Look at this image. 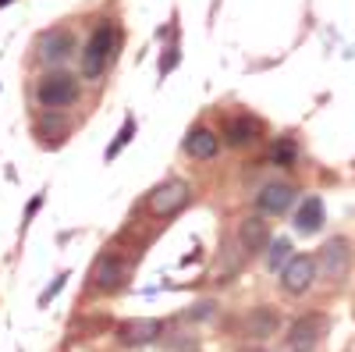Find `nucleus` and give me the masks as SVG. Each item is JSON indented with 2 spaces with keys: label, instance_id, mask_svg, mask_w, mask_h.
<instances>
[{
  "label": "nucleus",
  "instance_id": "nucleus-1",
  "mask_svg": "<svg viewBox=\"0 0 355 352\" xmlns=\"http://www.w3.org/2000/svg\"><path fill=\"white\" fill-rule=\"evenodd\" d=\"M114 53H117V28L107 22L100 25L93 36H89L85 50H82V75L85 78H100L107 72V65L114 61Z\"/></svg>",
  "mask_w": 355,
  "mask_h": 352
},
{
  "label": "nucleus",
  "instance_id": "nucleus-2",
  "mask_svg": "<svg viewBox=\"0 0 355 352\" xmlns=\"http://www.w3.org/2000/svg\"><path fill=\"white\" fill-rule=\"evenodd\" d=\"M36 97H40V103H43L46 110H64V107H71V103L78 100V78H75L71 72L57 68V72H50V75L40 78Z\"/></svg>",
  "mask_w": 355,
  "mask_h": 352
},
{
  "label": "nucleus",
  "instance_id": "nucleus-3",
  "mask_svg": "<svg viewBox=\"0 0 355 352\" xmlns=\"http://www.w3.org/2000/svg\"><path fill=\"white\" fill-rule=\"evenodd\" d=\"M316 271H320V278H327L331 285L345 281L348 271H352V242L341 239V235L327 239L323 249H320V256H316Z\"/></svg>",
  "mask_w": 355,
  "mask_h": 352
},
{
  "label": "nucleus",
  "instance_id": "nucleus-4",
  "mask_svg": "<svg viewBox=\"0 0 355 352\" xmlns=\"http://www.w3.org/2000/svg\"><path fill=\"white\" fill-rule=\"evenodd\" d=\"M189 182H182V178H167V182H160L153 192H150V210L157 214V217H171V214H178L189 203Z\"/></svg>",
  "mask_w": 355,
  "mask_h": 352
},
{
  "label": "nucleus",
  "instance_id": "nucleus-5",
  "mask_svg": "<svg viewBox=\"0 0 355 352\" xmlns=\"http://www.w3.org/2000/svg\"><path fill=\"white\" fill-rule=\"evenodd\" d=\"M36 50H40L43 65H61L75 53V33L71 28H46V33L36 40Z\"/></svg>",
  "mask_w": 355,
  "mask_h": 352
},
{
  "label": "nucleus",
  "instance_id": "nucleus-6",
  "mask_svg": "<svg viewBox=\"0 0 355 352\" xmlns=\"http://www.w3.org/2000/svg\"><path fill=\"white\" fill-rule=\"evenodd\" d=\"M316 260L313 256H291V263L281 271V288L288 296H302V292L316 281Z\"/></svg>",
  "mask_w": 355,
  "mask_h": 352
},
{
  "label": "nucleus",
  "instance_id": "nucleus-7",
  "mask_svg": "<svg viewBox=\"0 0 355 352\" xmlns=\"http://www.w3.org/2000/svg\"><path fill=\"white\" fill-rule=\"evenodd\" d=\"M93 288H100V292H117L125 285V278H128V267H125V260H117L114 253H103V256H96L93 260Z\"/></svg>",
  "mask_w": 355,
  "mask_h": 352
},
{
  "label": "nucleus",
  "instance_id": "nucleus-8",
  "mask_svg": "<svg viewBox=\"0 0 355 352\" xmlns=\"http://www.w3.org/2000/svg\"><path fill=\"white\" fill-rule=\"evenodd\" d=\"M291 199H295V189L288 182H266L259 192H256V210L263 217H277L291 207Z\"/></svg>",
  "mask_w": 355,
  "mask_h": 352
},
{
  "label": "nucleus",
  "instance_id": "nucleus-9",
  "mask_svg": "<svg viewBox=\"0 0 355 352\" xmlns=\"http://www.w3.org/2000/svg\"><path fill=\"white\" fill-rule=\"evenodd\" d=\"M320 335H323V317H320V313H306V317H299V320L291 324L288 345H291L295 352H309V349L320 342Z\"/></svg>",
  "mask_w": 355,
  "mask_h": 352
},
{
  "label": "nucleus",
  "instance_id": "nucleus-10",
  "mask_svg": "<svg viewBox=\"0 0 355 352\" xmlns=\"http://www.w3.org/2000/svg\"><path fill=\"white\" fill-rule=\"evenodd\" d=\"M164 324L160 320H150V317H135V320H125L121 328H117V338H121L125 345H146V342H153L160 338Z\"/></svg>",
  "mask_w": 355,
  "mask_h": 352
},
{
  "label": "nucleus",
  "instance_id": "nucleus-11",
  "mask_svg": "<svg viewBox=\"0 0 355 352\" xmlns=\"http://www.w3.org/2000/svg\"><path fill=\"white\" fill-rule=\"evenodd\" d=\"M266 239H270V221H266L263 214L245 217V221L239 224V246H242L245 253H259V249H266Z\"/></svg>",
  "mask_w": 355,
  "mask_h": 352
},
{
  "label": "nucleus",
  "instance_id": "nucleus-12",
  "mask_svg": "<svg viewBox=\"0 0 355 352\" xmlns=\"http://www.w3.org/2000/svg\"><path fill=\"white\" fill-rule=\"evenodd\" d=\"M217 146H220L217 132L206 128V125H192L189 135H185V153H189L192 160H210V157L217 153Z\"/></svg>",
  "mask_w": 355,
  "mask_h": 352
},
{
  "label": "nucleus",
  "instance_id": "nucleus-13",
  "mask_svg": "<svg viewBox=\"0 0 355 352\" xmlns=\"http://www.w3.org/2000/svg\"><path fill=\"white\" fill-rule=\"evenodd\" d=\"M224 135H227V142H231V146L245 150V146H252V142L263 135V125L256 121V117H249V114H239V117H227Z\"/></svg>",
  "mask_w": 355,
  "mask_h": 352
},
{
  "label": "nucleus",
  "instance_id": "nucleus-14",
  "mask_svg": "<svg viewBox=\"0 0 355 352\" xmlns=\"http://www.w3.org/2000/svg\"><path fill=\"white\" fill-rule=\"evenodd\" d=\"M323 228V199L320 196H309L299 203V210H295V231L299 235H316Z\"/></svg>",
  "mask_w": 355,
  "mask_h": 352
},
{
  "label": "nucleus",
  "instance_id": "nucleus-15",
  "mask_svg": "<svg viewBox=\"0 0 355 352\" xmlns=\"http://www.w3.org/2000/svg\"><path fill=\"white\" fill-rule=\"evenodd\" d=\"M242 328H245L249 338H270L277 331V313L270 306H256V310L245 313V324Z\"/></svg>",
  "mask_w": 355,
  "mask_h": 352
},
{
  "label": "nucleus",
  "instance_id": "nucleus-16",
  "mask_svg": "<svg viewBox=\"0 0 355 352\" xmlns=\"http://www.w3.org/2000/svg\"><path fill=\"white\" fill-rule=\"evenodd\" d=\"M295 160H299V146H295V139L281 135L270 142V164L277 167H295Z\"/></svg>",
  "mask_w": 355,
  "mask_h": 352
},
{
  "label": "nucleus",
  "instance_id": "nucleus-17",
  "mask_svg": "<svg viewBox=\"0 0 355 352\" xmlns=\"http://www.w3.org/2000/svg\"><path fill=\"white\" fill-rule=\"evenodd\" d=\"M291 256H295L291 242L288 239H274L270 249H266V267H270V271H284L288 263H291Z\"/></svg>",
  "mask_w": 355,
  "mask_h": 352
},
{
  "label": "nucleus",
  "instance_id": "nucleus-18",
  "mask_svg": "<svg viewBox=\"0 0 355 352\" xmlns=\"http://www.w3.org/2000/svg\"><path fill=\"white\" fill-rule=\"evenodd\" d=\"M132 135H135V117H125V125H121V132H117V139L107 146V160H114L117 153H121V146H128Z\"/></svg>",
  "mask_w": 355,
  "mask_h": 352
},
{
  "label": "nucleus",
  "instance_id": "nucleus-19",
  "mask_svg": "<svg viewBox=\"0 0 355 352\" xmlns=\"http://www.w3.org/2000/svg\"><path fill=\"white\" fill-rule=\"evenodd\" d=\"M167 349L171 352H199V342L192 335H185V331H178V335L167 338Z\"/></svg>",
  "mask_w": 355,
  "mask_h": 352
},
{
  "label": "nucleus",
  "instance_id": "nucleus-20",
  "mask_svg": "<svg viewBox=\"0 0 355 352\" xmlns=\"http://www.w3.org/2000/svg\"><path fill=\"white\" fill-rule=\"evenodd\" d=\"M217 313H220V310H217V303H214V299H199V303L189 310V317H192V320H214Z\"/></svg>",
  "mask_w": 355,
  "mask_h": 352
},
{
  "label": "nucleus",
  "instance_id": "nucleus-21",
  "mask_svg": "<svg viewBox=\"0 0 355 352\" xmlns=\"http://www.w3.org/2000/svg\"><path fill=\"white\" fill-rule=\"evenodd\" d=\"M64 281H68V274H57V278L50 281V288H46V292H43V296H40V306H46V303H50V299L57 296V292H61V288H64Z\"/></svg>",
  "mask_w": 355,
  "mask_h": 352
},
{
  "label": "nucleus",
  "instance_id": "nucleus-22",
  "mask_svg": "<svg viewBox=\"0 0 355 352\" xmlns=\"http://www.w3.org/2000/svg\"><path fill=\"white\" fill-rule=\"evenodd\" d=\"M174 65H178V47H167V53L160 57V75H171Z\"/></svg>",
  "mask_w": 355,
  "mask_h": 352
},
{
  "label": "nucleus",
  "instance_id": "nucleus-23",
  "mask_svg": "<svg viewBox=\"0 0 355 352\" xmlns=\"http://www.w3.org/2000/svg\"><path fill=\"white\" fill-rule=\"evenodd\" d=\"M36 132H53V139H57V135H68V125H61V121H43L40 125L36 121Z\"/></svg>",
  "mask_w": 355,
  "mask_h": 352
},
{
  "label": "nucleus",
  "instance_id": "nucleus-24",
  "mask_svg": "<svg viewBox=\"0 0 355 352\" xmlns=\"http://www.w3.org/2000/svg\"><path fill=\"white\" fill-rule=\"evenodd\" d=\"M40 207H43V196H36V199H28V207H25V224L33 221V214H36Z\"/></svg>",
  "mask_w": 355,
  "mask_h": 352
},
{
  "label": "nucleus",
  "instance_id": "nucleus-25",
  "mask_svg": "<svg viewBox=\"0 0 355 352\" xmlns=\"http://www.w3.org/2000/svg\"><path fill=\"white\" fill-rule=\"evenodd\" d=\"M249 352H266V349H249Z\"/></svg>",
  "mask_w": 355,
  "mask_h": 352
},
{
  "label": "nucleus",
  "instance_id": "nucleus-26",
  "mask_svg": "<svg viewBox=\"0 0 355 352\" xmlns=\"http://www.w3.org/2000/svg\"><path fill=\"white\" fill-rule=\"evenodd\" d=\"M4 4H8V0H0V8H4Z\"/></svg>",
  "mask_w": 355,
  "mask_h": 352
}]
</instances>
